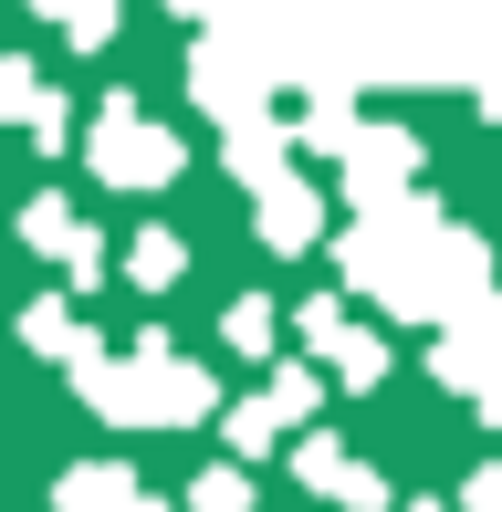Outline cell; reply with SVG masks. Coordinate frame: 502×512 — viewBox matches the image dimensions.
<instances>
[{
	"label": "cell",
	"mask_w": 502,
	"mask_h": 512,
	"mask_svg": "<svg viewBox=\"0 0 502 512\" xmlns=\"http://www.w3.org/2000/svg\"><path fill=\"white\" fill-rule=\"evenodd\" d=\"M461 512H502V460H482V471L461 481Z\"/></svg>",
	"instance_id": "21"
},
{
	"label": "cell",
	"mask_w": 502,
	"mask_h": 512,
	"mask_svg": "<svg viewBox=\"0 0 502 512\" xmlns=\"http://www.w3.org/2000/svg\"><path fill=\"white\" fill-rule=\"evenodd\" d=\"M84 157H95V178H116V189H168V178H178V136L147 126V115H136V95H105V105H95Z\"/></svg>",
	"instance_id": "4"
},
{
	"label": "cell",
	"mask_w": 502,
	"mask_h": 512,
	"mask_svg": "<svg viewBox=\"0 0 502 512\" xmlns=\"http://www.w3.org/2000/svg\"><path fill=\"white\" fill-rule=\"evenodd\" d=\"M42 21H63L74 42H116V0H32Z\"/></svg>",
	"instance_id": "16"
},
{
	"label": "cell",
	"mask_w": 502,
	"mask_h": 512,
	"mask_svg": "<svg viewBox=\"0 0 502 512\" xmlns=\"http://www.w3.org/2000/svg\"><path fill=\"white\" fill-rule=\"evenodd\" d=\"M272 324H283V314H272V304H262V293H241V304H231V314H220V335H231V345H241V356H272Z\"/></svg>",
	"instance_id": "18"
},
{
	"label": "cell",
	"mask_w": 502,
	"mask_h": 512,
	"mask_svg": "<svg viewBox=\"0 0 502 512\" xmlns=\"http://www.w3.org/2000/svg\"><path fill=\"white\" fill-rule=\"evenodd\" d=\"M304 147V136L283 126V115H251V126H220V157H231V178L241 189H272V178H293L283 157Z\"/></svg>",
	"instance_id": "10"
},
{
	"label": "cell",
	"mask_w": 502,
	"mask_h": 512,
	"mask_svg": "<svg viewBox=\"0 0 502 512\" xmlns=\"http://www.w3.org/2000/svg\"><path fill=\"white\" fill-rule=\"evenodd\" d=\"M492 11H502V0H492Z\"/></svg>",
	"instance_id": "26"
},
{
	"label": "cell",
	"mask_w": 502,
	"mask_h": 512,
	"mask_svg": "<svg viewBox=\"0 0 502 512\" xmlns=\"http://www.w3.org/2000/svg\"><path fill=\"white\" fill-rule=\"evenodd\" d=\"M314 408H325V377H314V366H283V377H272V418H283V429H304Z\"/></svg>",
	"instance_id": "17"
},
{
	"label": "cell",
	"mask_w": 502,
	"mask_h": 512,
	"mask_svg": "<svg viewBox=\"0 0 502 512\" xmlns=\"http://www.w3.org/2000/svg\"><path fill=\"white\" fill-rule=\"evenodd\" d=\"M272 84H283V63L262 53L251 32H210L189 53V95L220 115V126H251V115H272Z\"/></svg>",
	"instance_id": "3"
},
{
	"label": "cell",
	"mask_w": 502,
	"mask_h": 512,
	"mask_svg": "<svg viewBox=\"0 0 502 512\" xmlns=\"http://www.w3.org/2000/svg\"><path fill=\"white\" fill-rule=\"evenodd\" d=\"M272 439H283V418H272V398L231 408V450H241V460H272Z\"/></svg>",
	"instance_id": "20"
},
{
	"label": "cell",
	"mask_w": 502,
	"mask_h": 512,
	"mask_svg": "<svg viewBox=\"0 0 502 512\" xmlns=\"http://www.w3.org/2000/svg\"><path fill=\"white\" fill-rule=\"evenodd\" d=\"M262 199V241L272 251H314V230H325V199L304 189V178H272V189H251Z\"/></svg>",
	"instance_id": "12"
},
{
	"label": "cell",
	"mask_w": 502,
	"mask_h": 512,
	"mask_svg": "<svg viewBox=\"0 0 502 512\" xmlns=\"http://www.w3.org/2000/svg\"><path fill=\"white\" fill-rule=\"evenodd\" d=\"M189 512H251V471H231V460L199 471V481H189Z\"/></svg>",
	"instance_id": "19"
},
{
	"label": "cell",
	"mask_w": 502,
	"mask_h": 512,
	"mask_svg": "<svg viewBox=\"0 0 502 512\" xmlns=\"http://www.w3.org/2000/svg\"><path fill=\"white\" fill-rule=\"evenodd\" d=\"M482 418H492V429H502V387H492V398H482Z\"/></svg>",
	"instance_id": "23"
},
{
	"label": "cell",
	"mask_w": 502,
	"mask_h": 512,
	"mask_svg": "<svg viewBox=\"0 0 502 512\" xmlns=\"http://www.w3.org/2000/svg\"><path fill=\"white\" fill-rule=\"evenodd\" d=\"M356 293H377L387 314H419V324H461L471 304H492V251L471 230H450L429 199H398V209H367V220L335 241Z\"/></svg>",
	"instance_id": "1"
},
{
	"label": "cell",
	"mask_w": 502,
	"mask_h": 512,
	"mask_svg": "<svg viewBox=\"0 0 502 512\" xmlns=\"http://www.w3.org/2000/svg\"><path fill=\"white\" fill-rule=\"evenodd\" d=\"M21 241H32L42 262H63V272H74L84 293L105 283V251H95V230L74 220V199H32V209H21Z\"/></svg>",
	"instance_id": "9"
},
{
	"label": "cell",
	"mask_w": 502,
	"mask_h": 512,
	"mask_svg": "<svg viewBox=\"0 0 502 512\" xmlns=\"http://www.w3.org/2000/svg\"><path fill=\"white\" fill-rule=\"evenodd\" d=\"M21 335H32L42 356H63V366H95V335L74 324V304H63V293H42V304L21 314Z\"/></svg>",
	"instance_id": "14"
},
{
	"label": "cell",
	"mask_w": 502,
	"mask_h": 512,
	"mask_svg": "<svg viewBox=\"0 0 502 512\" xmlns=\"http://www.w3.org/2000/svg\"><path fill=\"white\" fill-rule=\"evenodd\" d=\"M293 471H304V492H325L335 512H387V481L367 471V460H356V450H335V439H293Z\"/></svg>",
	"instance_id": "8"
},
{
	"label": "cell",
	"mask_w": 502,
	"mask_h": 512,
	"mask_svg": "<svg viewBox=\"0 0 502 512\" xmlns=\"http://www.w3.org/2000/svg\"><path fill=\"white\" fill-rule=\"evenodd\" d=\"M408 512H450V502H408Z\"/></svg>",
	"instance_id": "24"
},
{
	"label": "cell",
	"mask_w": 502,
	"mask_h": 512,
	"mask_svg": "<svg viewBox=\"0 0 502 512\" xmlns=\"http://www.w3.org/2000/svg\"><path fill=\"white\" fill-rule=\"evenodd\" d=\"M126 272H136V283H147V293H168L178 272H189V241H168V230H136V251H126Z\"/></svg>",
	"instance_id": "15"
},
{
	"label": "cell",
	"mask_w": 502,
	"mask_h": 512,
	"mask_svg": "<svg viewBox=\"0 0 502 512\" xmlns=\"http://www.w3.org/2000/svg\"><path fill=\"white\" fill-rule=\"evenodd\" d=\"M304 345H314L346 387H377V377H387V345H377L346 304H335V293H314V304H304Z\"/></svg>",
	"instance_id": "7"
},
{
	"label": "cell",
	"mask_w": 502,
	"mask_h": 512,
	"mask_svg": "<svg viewBox=\"0 0 502 512\" xmlns=\"http://www.w3.org/2000/svg\"><path fill=\"white\" fill-rule=\"evenodd\" d=\"M335 168H346L356 220H367V209H398V199H408V178H419V136H398V126H356Z\"/></svg>",
	"instance_id": "5"
},
{
	"label": "cell",
	"mask_w": 502,
	"mask_h": 512,
	"mask_svg": "<svg viewBox=\"0 0 502 512\" xmlns=\"http://www.w3.org/2000/svg\"><path fill=\"white\" fill-rule=\"evenodd\" d=\"M63 512H147V492H136L126 460H84V471H63Z\"/></svg>",
	"instance_id": "13"
},
{
	"label": "cell",
	"mask_w": 502,
	"mask_h": 512,
	"mask_svg": "<svg viewBox=\"0 0 502 512\" xmlns=\"http://www.w3.org/2000/svg\"><path fill=\"white\" fill-rule=\"evenodd\" d=\"M429 377L461 387V398H492L502 387V304H471L461 324H450V335L429 345Z\"/></svg>",
	"instance_id": "6"
},
{
	"label": "cell",
	"mask_w": 502,
	"mask_h": 512,
	"mask_svg": "<svg viewBox=\"0 0 502 512\" xmlns=\"http://www.w3.org/2000/svg\"><path fill=\"white\" fill-rule=\"evenodd\" d=\"M74 387H84V408L95 418H116V429H199V418L220 408V387L199 377L189 356H168V335H136V356L126 366H74Z\"/></svg>",
	"instance_id": "2"
},
{
	"label": "cell",
	"mask_w": 502,
	"mask_h": 512,
	"mask_svg": "<svg viewBox=\"0 0 502 512\" xmlns=\"http://www.w3.org/2000/svg\"><path fill=\"white\" fill-rule=\"evenodd\" d=\"M147 512H168V502H147Z\"/></svg>",
	"instance_id": "25"
},
{
	"label": "cell",
	"mask_w": 502,
	"mask_h": 512,
	"mask_svg": "<svg viewBox=\"0 0 502 512\" xmlns=\"http://www.w3.org/2000/svg\"><path fill=\"white\" fill-rule=\"evenodd\" d=\"M168 11H189V21H220V32H231V21H251V11H262V0H168Z\"/></svg>",
	"instance_id": "22"
},
{
	"label": "cell",
	"mask_w": 502,
	"mask_h": 512,
	"mask_svg": "<svg viewBox=\"0 0 502 512\" xmlns=\"http://www.w3.org/2000/svg\"><path fill=\"white\" fill-rule=\"evenodd\" d=\"M0 115H11V126H32V147H63V126H74L63 95L32 74V63H0Z\"/></svg>",
	"instance_id": "11"
}]
</instances>
